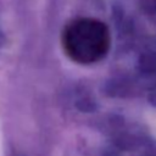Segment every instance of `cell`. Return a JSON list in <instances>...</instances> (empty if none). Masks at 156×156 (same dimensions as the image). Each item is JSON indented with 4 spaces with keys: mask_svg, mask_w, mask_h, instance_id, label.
I'll return each mask as SVG.
<instances>
[{
    "mask_svg": "<svg viewBox=\"0 0 156 156\" xmlns=\"http://www.w3.org/2000/svg\"><path fill=\"white\" fill-rule=\"evenodd\" d=\"M111 45L107 26L95 18H77L68 23L62 33V48L66 55L80 65H90L106 56Z\"/></svg>",
    "mask_w": 156,
    "mask_h": 156,
    "instance_id": "cell-1",
    "label": "cell"
}]
</instances>
